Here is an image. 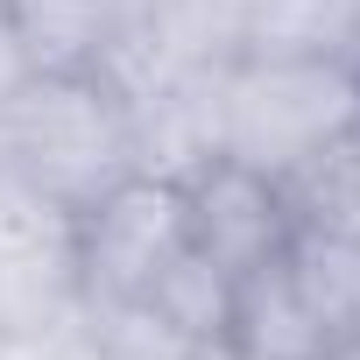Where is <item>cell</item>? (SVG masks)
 I'll return each mask as SVG.
<instances>
[{
	"instance_id": "obj_6",
	"label": "cell",
	"mask_w": 360,
	"mask_h": 360,
	"mask_svg": "<svg viewBox=\"0 0 360 360\" xmlns=\"http://www.w3.org/2000/svg\"><path fill=\"white\" fill-rule=\"evenodd\" d=\"M332 346L339 339L318 318L311 290L297 283L290 248L233 283V318H226V353L233 360H325Z\"/></svg>"
},
{
	"instance_id": "obj_4",
	"label": "cell",
	"mask_w": 360,
	"mask_h": 360,
	"mask_svg": "<svg viewBox=\"0 0 360 360\" xmlns=\"http://www.w3.org/2000/svg\"><path fill=\"white\" fill-rule=\"evenodd\" d=\"M85 311L78 297V219L0 176V332H29Z\"/></svg>"
},
{
	"instance_id": "obj_5",
	"label": "cell",
	"mask_w": 360,
	"mask_h": 360,
	"mask_svg": "<svg viewBox=\"0 0 360 360\" xmlns=\"http://www.w3.org/2000/svg\"><path fill=\"white\" fill-rule=\"evenodd\" d=\"M184 184V219H191V248L226 276H255L262 262H276L297 226H290V205H283V184L233 155H205L191 176H176Z\"/></svg>"
},
{
	"instance_id": "obj_3",
	"label": "cell",
	"mask_w": 360,
	"mask_h": 360,
	"mask_svg": "<svg viewBox=\"0 0 360 360\" xmlns=\"http://www.w3.org/2000/svg\"><path fill=\"white\" fill-rule=\"evenodd\" d=\"M191 255L184 184L155 169H134L78 212V297L85 311H141L162 276Z\"/></svg>"
},
{
	"instance_id": "obj_1",
	"label": "cell",
	"mask_w": 360,
	"mask_h": 360,
	"mask_svg": "<svg viewBox=\"0 0 360 360\" xmlns=\"http://www.w3.org/2000/svg\"><path fill=\"white\" fill-rule=\"evenodd\" d=\"M134 169V113L99 64H36L0 99V176L29 184L57 212L78 219Z\"/></svg>"
},
{
	"instance_id": "obj_11",
	"label": "cell",
	"mask_w": 360,
	"mask_h": 360,
	"mask_svg": "<svg viewBox=\"0 0 360 360\" xmlns=\"http://www.w3.org/2000/svg\"><path fill=\"white\" fill-rule=\"evenodd\" d=\"M233 15H240V0H233Z\"/></svg>"
},
{
	"instance_id": "obj_9",
	"label": "cell",
	"mask_w": 360,
	"mask_h": 360,
	"mask_svg": "<svg viewBox=\"0 0 360 360\" xmlns=\"http://www.w3.org/2000/svg\"><path fill=\"white\" fill-rule=\"evenodd\" d=\"M29 71H36V57H29V43H22V22H15L8 0H0V99H8Z\"/></svg>"
},
{
	"instance_id": "obj_10",
	"label": "cell",
	"mask_w": 360,
	"mask_h": 360,
	"mask_svg": "<svg viewBox=\"0 0 360 360\" xmlns=\"http://www.w3.org/2000/svg\"><path fill=\"white\" fill-rule=\"evenodd\" d=\"M325 360H360V332H353V339H339V346H332Z\"/></svg>"
},
{
	"instance_id": "obj_2",
	"label": "cell",
	"mask_w": 360,
	"mask_h": 360,
	"mask_svg": "<svg viewBox=\"0 0 360 360\" xmlns=\"http://www.w3.org/2000/svg\"><path fill=\"white\" fill-rule=\"evenodd\" d=\"M346 120H360V57L233 50L219 64V155L262 176L297 169Z\"/></svg>"
},
{
	"instance_id": "obj_7",
	"label": "cell",
	"mask_w": 360,
	"mask_h": 360,
	"mask_svg": "<svg viewBox=\"0 0 360 360\" xmlns=\"http://www.w3.org/2000/svg\"><path fill=\"white\" fill-rule=\"evenodd\" d=\"M276 184H283L290 226L304 240H360V120H346L332 141H318Z\"/></svg>"
},
{
	"instance_id": "obj_8",
	"label": "cell",
	"mask_w": 360,
	"mask_h": 360,
	"mask_svg": "<svg viewBox=\"0 0 360 360\" xmlns=\"http://www.w3.org/2000/svg\"><path fill=\"white\" fill-rule=\"evenodd\" d=\"M36 64H92L127 15V0H8Z\"/></svg>"
}]
</instances>
